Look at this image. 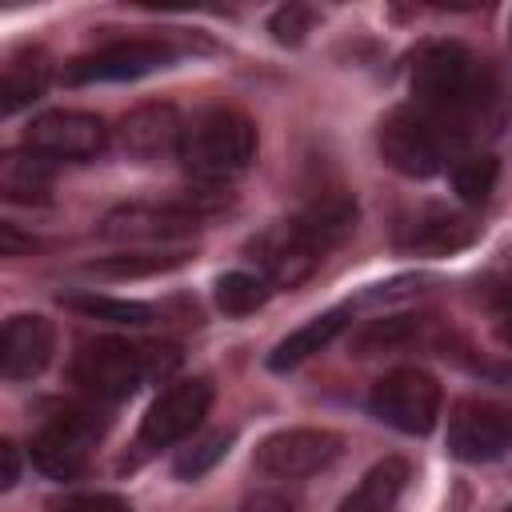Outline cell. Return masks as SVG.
Returning a JSON list of instances; mask_svg holds the SVG:
<instances>
[{
  "mask_svg": "<svg viewBox=\"0 0 512 512\" xmlns=\"http://www.w3.org/2000/svg\"><path fill=\"white\" fill-rule=\"evenodd\" d=\"M100 436L104 420L92 408H60L32 432L28 456L52 480H80L92 464V448L100 444Z\"/></svg>",
  "mask_w": 512,
  "mask_h": 512,
  "instance_id": "obj_3",
  "label": "cell"
},
{
  "mask_svg": "<svg viewBox=\"0 0 512 512\" xmlns=\"http://www.w3.org/2000/svg\"><path fill=\"white\" fill-rule=\"evenodd\" d=\"M72 380L92 400H124L148 380L144 376V348L132 340H120V336L88 340L72 356Z\"/></svg>",
  "mask_w": 512,
  "mask_h": 512,
  "instance_id": "obj_7",
  "label": "cell"
},
{
  "mask_svg": "<svg viewBox=\"0 0 512 512\" xmlns=\"http://www.w3.org/2000/svg\"><path fill=\"white\" fill-rule=\"evenodd\" d=\"M408 88L412 108L428 116L456 152L480 144L484 136H496L512 108L504 72L456 40L424 44L412 60Z\"/></svg>",
  "mask_w": 512,
  "mask_h": 512,
  "instance_id": "obj_1",
  "label": "cell"
},
{
  "mask_svg": "<svg viewBox=\"0 0 512 512\" xmlns=\"http://www.w3.org/2000/svg\"><path fill=\"white\" fill-rule=\"evenodd\" d=\"M272 296V284L260 276V272H224L216 280V308L224 316H248L256 308H264Z\"/></svg>",
  "mask_w": 512,
  "mask_h": 512,
  "instance_id": "obj_23",
  "label": "cell"
},
{
  "mask_svg": "<svg viewBox=\"0 0 512 512\" xmlns=\"http://www.w3.org/2000/svg\"><path fill=\"white\" fill-rule=\"evenodd\" d=\"M312 20H316L312 8H304V4H284V8L272 12L268 32H272L280 44H300L304 32H312Z\"/></svg>",
  "mask_w": 512,
  "mask_h": 512,
  "instance_id": "obj_28",
  "label": "cell"
},
{
  "mask_svg": "<svg viewBox=\"0 0 512 512\" xmlns=\"http://www.w3.org/2000/svg\"><path fill=\"white\" fill-rule=\"evenodd\" d=\"M108 144V128L100 116L92 112H76V108H52L32 116L28 132H24V148L48 156V160H92L100 156Z\"/></svg>",
  "mask_w": 512,
  "mask_h": 512,
  "instance_id": "obj_11",
  "label": "cell"
},
{
  "mask_svg": "<svg viewBox=\"0 0 512 512\" xmlns=\"http://www.w3.org/2000/svg\"><path fill=\"white\" fill-rule=\"evenodd\" d=\"M448 452L464 464H492L512 452V408L484 396H464L448 412Z\"/></svg>",
  "mask_w": 512,
  "mask_h": 512,
  "instance_id": "obj_6",
  "label": "cell"
},
{
  "mask_svg": "<svg viewBox=\"0 0 512 512\" xmlns=\"http://www.w3.org/2000/svg\"><path fill=\"white\" fill-rule=\"evenodd\" d=\"M140 348H144V376L148 380H164L180 364V352L172 344H140Z\"/></svg>",
  "mask_w": 512,
  "mask_h": 512,
  "instance_id": "obj_29",
  "label": "cell"
},
{
  "mask_svg": "<svg viewBox=\"0 0 512 512\" xmlns=\"http://www.w3.org/2000/svg\"><path fill=\"white\" fill-rule=\"evenodd\" d=\"M496 320H500V336H504V344H512V288L504 292V300H500V312H496Z\"/></svg>",
  "mask_w": 512,
  "mask_h": 512,
  "instance_id": "obj_32",
  "label": "cell"
},
{
  "mask_svg": "<svg viewBox=\"0 0 512 512\" xmlns=\"http://www.w3.org/2000/svg\"><path fill=\"white\" fill-rule=\"evenodd\" d=\"M504 512H512V504H508V508H504Z\"/></svg>",
  "mask_w": 512,
  "mask_h": 512,
  "instance_id": "obj_34",
  "label": "cell"
},
{
  "mask_svg": "<svg viewBox=\"0 0 512 512\" xmlns=\"http://www.w3.org/2000/svg\"><path fill=\"white\" fill-rule=\"evenodd\" d=\"M232 512H292V504L280 496V492H256V496H248L240 508H232Z\"/></svg>",
  "mask_w": 512,
  "mask_h": 512,
  "instance_id": "obj_30",
  "label": "cell"
},
{
  "mask_svg": "<svg viewBox=\"0 0 512 512\" xmlns=\"http://www.w3.org/2000/svg\"><path fill=\"white\" fill-rule=\"evenodd\" d=\"M408 476H412L408 460L384 456L380 464H372L364 472V480L340 500L336 512H396L400 508V496L408 488Z\"/></svg>",
  "mask_w": 512,
  "mask_h": 512,
  "instance_id": "obj_18",
  "label": "cell"
},
{
  "mask_svg": "<svg viewBox=\"0 0 512 512\" xmlns=\"http://www.w3.org/2000/svg\"><path fill=\"white\" fill-rule=\"evenodd\" d=\"M176 156L200 184H228L256 160V124L228 104L200 108L192 120H184Z\"/></svg>",
  "mask_w": 512,
  "mask_h": 512,
  "instance_id": "obj_2",
  "label": "cell"
},
{
  "mask_svg": "<svg viewBox=\"0 0 512 512\" xmlns=\"http://www.w3.org/2000/svg\"><path fill=\"white\" fill-rule=\"evenodd\" d=\"M180 136H184V120L172 104H140L120 120V144L140 160L180 152Z\"/></svg>",
  "mask_w": 512,
  "mask_h": 512,
  "instance_id": "obj_16",
  "label": "cell"
},
{
  "mask_svg": "<svg viewBox=\"0 0 512 512\" xmlns=\"http://www.w3.org/2000/svg\"><path fill=\"white\" fill-rule=\"evenodd\" d=\"M0 456H4V488H12L16 480H20V456H16V444L12 440H4V448H0Z\"/></svg>",
  "mask_w": 512,
  "mask_h": 512,
  "instance_id": "obj_31",
  "label": "cell"
},
{
  "mask_svg": "<svg viewBox=\"0 0 512 512\" xmlns=\"http://www.w3.org/2000/svg\"><path fill=\"white\" fill-rule=\"evenodd\" d=\"M52 80V64L44 60V52H20L4 64V80H0V112L12 116L20 108H28L32 100L44 96Z\"/></svg>",
  "mask_w": 512,
  "mask_h": 512,
  "instance_id": "obj_21",
  "label": "cell"
},
{
  "mask_svg": "<svg viewBox=\"0 0 512 512\" xmlns=\"http://www.w3.org/2000/svg\"><path fill=\"white\" fill-rule=\"evenodd\" d=\"M508 48H512V16H508Z\"/></svg>",
  "mask_w": 512,
  "mask_h": 512,
  "instance_id": "obj_33",
  "label": "cell"
},
{
  "mask_svg": "<svg viewBox=\"0 0 512 512\" xmlns=\"http://www.w3.org/2000/svg\"><path fill=\"white\" fill-rule=\"evenodd\" d=\"M344 324H348V308H328V312L312 316L308 324H300L296 332H288V336L272 348L268 368H272V372H288V368L304 364L308 356H316L320 348H328V344L344 332Z\"/></svg>",
  "mask_w": 512,
  "mask_h": 512,
  "instance_id": "obj_20",
  "label": "cell"
},
{
  "mask_svg": "<svg viewBox=\"0 0 512 512\" xmlns=\"http://www.w3.org/2000/svg\"><path fill=\"white\" fill-rule=\"evenodd\" d=\"M496 176H500V164L488 152H460L448 164V180L464 204H484L496 188Z\"/></svg>",
  "mask_w": 512,
  "mask_h": 512,
  "instance_id": "obj_22",
  "label": "cell"
},
{
  "mask_svg": "<svg viewBox=\"0 0 512 512\" xmlns=\"http://www.w3.org/2000/svg\"><path fill=\"white\" fill-rule=\"evenodd\" d=\"M212 408V384L204 376H192V380H176L168 384L144 412L140 420V436H136V448L140 452H160V448H172L180 440H188L204 416Z\"/></svg>",
  "mask_w": 512,
  "mask_h": 512,
  "instance_id": "obj_8",
  "label": "cell"
},
{
  "mask_svg": "<svg viewBox=\"0 0 512 512\" xmlns=\"http://www.w3.org/2000/svg\"><path fill=\"white\" fill-rule=\"evenodd\" d=\"M228 444H232V436H228V432H208V436L192 440V444L176 456L172 472H176L180 480H196V476H204V472H208V468L228 452Z\"/></svg>",
  "mask_w": 512,
  "mask_h": 512,
  "instance_id": "obj_26",
  "label": "cell"
},
{
  "mask_svg": "<svg viewBox=\"0 0 512 512\" xmlns=\"http://www.w3.org/2000/svg\"><path fill=\"white\" fill-rule=\"evenodd\" d=\"M368 408L380 424L404 432V436H428L440 420V408H444V392H440V380L424 368H392L384 372L376 384H372V396H368Z\"/></svg>",
  "mask_w": 512,
  "mask_h": 512,
  "instance_id": "obj_4",
  "label": "cell"
},
{
  "mask_svg": "<svg viewBox=\"0 0 512 512\" xmlns=\"http://www.w3.org/2000/svg\"><path fill=\"white\" fill-rule=\"evenodd\" d=\"M292 220L304 232V240L320 256H328L332 248H340L352 236V228H356V200L344 196V192H328V196L312 200L304 212H296Z\"/></svg>",
  "mask_w": 512,
  "mask_h": 512,
  "instance_id": "obj_17",
  "label": "cell"
},
{
  "mask_svg": "<svg viewBox=\"0 0 512 512\" xmlns=\"http://www.w3.org/2000/svg\"><path fill=\"white\" fill-rule=\"evenodd\" d=\"M52 512H136L120 492L108 488H80V492H60L48 500Z\"/></svg>",
  "mask_w": 512,
  "mask_h": 512,
  "instance_id": "obj_27",
  "label": "cell"
},
{
  "mask_svg": "<svg viewBox=\"0 0 512 512\" xmlns=\"http://www.w3.org/2000/svg\"><path fill=\"white\" fill-rule=\"evenodd\" d=\"M476 224L468 212H456V208H444V204H424L408 216L396 220V248L400 252H412V256H448L464 244L476 240Z\"/></svg>",
  "mask_w": 512,
  "mask_h": 512,
  "instance_id": "obj_13",
  "label": "cell"
},
{
  "mask_svg": "<svg viewBox=\"0 0 512 512\" xmlns=\"http://www.w3.org/2000/svg\"><path fill=\"white\" fill-rule=\"evenodd\" d=\"M176 60V48L160 36H132V40H112L100 44L96 52L76 56L64 68L68 84H104V80H140L156 68H168Z\"/></svg>",
  "mask_w": 512,
  "mask_h": 512,
  "instance_id": "obj_9",
  "label": "cell"
},
{
  "mask_svg": "<svg viewBox=\"0 0 512 512\" xmlns=\"http://www.w3.org/2000/svg\"><path fill=\"white\" fill-rule=\"evenodd\" d=\"M252 260H256V272L272 288H296L300 280H308L320 268L324 256L304 240L296 220H280L252 240Z\"/></svg>",
  "mask_w": 512,
  "mask_h": 512,
  "instance_id": "obj_14",
  "label": "cell"
},
{
  "mask_svg": "<svg viewBox=\"0 0 512 512\" xmlns=\"http://www.w3.org/2000/svg\"><path fill=\"white\" fill-rule=\"evenodd\" d=\"M64 304L80 316H96V320H112V324H148L152 308L140 300H116V296H64Z\"/></svg>",
  "mask_w": 512,
  "mask_h": 512,
  "instance_id": "obj_24",
  "label": "cell"
},
{
  "mask_svg": "<svg viewBox=\"0 0 512 512\" xmlns=\"http://www.w3.org/2000/svg\"><path fill=\"white\" fill-rule=\"evenodd\" d=\"M56 160L32 152V148H16V152H4L0 160V196L12 200V204H44L48 192H52V168Z\"/></svg>",
  "mask_w": 512,
  "mask_h": 512,
  "instance_id": "obj_19",
  "label": "cell"
},
{
  "mask_svg": "<svg viewBox=\"0 0 512 512\" xmlns=\"http://www.w3.org/2000/svg\"><path fill=\"white\" fill-rule=\"evenodd\" d=\"M56 352V328L40 312H20L4 320L0 332V376L4 380H32L48 368Z\"/></svg>",
  "mask_w": 512,
  "mask_h": 512,
  "instance_id": "obj_15",
  "label": "cell"
},
{
  "mask_svg": "<svg viewBox=\"0 0 512 512\" xmlns=\"http://www.w3.org/2000/svg\"><path fill=\"white\" fill-rule=\"evenodd\" d=\"M200 228V216L184 200L164 204H120L100 220V236L116 244H168Z\"/></svg>",
  "mask_w": 512,
  "mask_h": 512,
  "instance_id": "obj_12",
  "label": "cell"
},
{
  "mask_svg": "<svg viewBox=\"0 0 512 512\" xmlns=\"http://www.w3.org/2000/svg\"><path fill=\"white\" fill-rule=\"evenodd\" d=\"M344 440L328 428H284L260 440L252 464L268 480H304L340 456Z\"/></svg>",
  "mask_w": 512,
  "mask_h": 512,
  "instance_id": "obj_10",
  "label": "cell"
},
{
  "mask_svg": "<svg viewBox=\"0 0 512 512\" xmlns=\"http://www.w3.org/2000/svg\"><path fill=\"white\" fill-rule=\"evenodd\" d=\"M376 144H380V156L388 168H396L400 176H436L448 160H456L460 152L452 148V140L428 120L420 116L412 104L404 108H392L384 120H380V132H376Z\"/></svg>",
  "mask_w": 512,
  "mask_h": 512,
  "instance_id": "obj_5",
  "label": "cell"
},
{
  "mask_svg": "<svg viewBox=\"0 0 512 512\" xmlns=\"http://www.w3.org/2000/svg\"><path fill=\"white\" fill-rule=\"evenodd\" d=\"M176 264H184V252H120V256L88 264V272H96V276H148V272H164Z\"/></svg>",
  "mask_w": 512,
  "mask_h": 512,
  "instance_id": "obj_25",
  "label": "cell"
}]
</instances>
